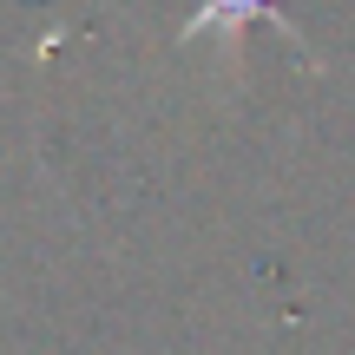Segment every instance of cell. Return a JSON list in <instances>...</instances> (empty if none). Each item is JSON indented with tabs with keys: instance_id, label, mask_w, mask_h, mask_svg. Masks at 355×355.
I'll return each instance as SVG.
<instances>
[{
	"instance_id": "6da1fadb",
	"label": "cell",
	"mask_w": 355,
	"mask_h": 355,
	"mask_svg": "<svg viewBox=\"0 0 355 355\" xmlns=\"http://www.w3.org/2000/svg\"><path fill=\"white\" fill-rule=\"evenodd\" d=\"M250 20H270L283 40H296V46H303V33H296V26L283 20V7H277V0H198V13H191V20L178 26V40H184V46H191V40H211V33L237 40Z\"/></svg>"
}]
</instances>
